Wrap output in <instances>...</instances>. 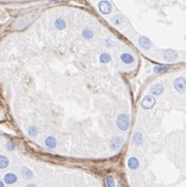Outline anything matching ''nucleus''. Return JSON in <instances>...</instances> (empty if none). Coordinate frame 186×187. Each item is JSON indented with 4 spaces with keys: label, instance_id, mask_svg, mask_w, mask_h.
I'll return each instance as SVG.
<instances>
[{
    "label": "nucleus",
    "instance_id": "obj_1",
    "mask_svg": "<svg viewBox=\"0 0 186 187\" xmlns=\"http://www.w3.org/2000/svg\"><path fill=\"white\" fill-rule=\"evenodd\" d=\"M116 123H117V126H118L119 129L126 130L127 128H128V126H129V117H128L127 114L122 113V114H120L118 116Z\"/></svg>",
    "mask_w": 186,
    "mask_h": 187
},
{
    "label": "nucleus",
    "instance_id": "obj_2",
    "mask_svg": "<svg viewBox=\"0 0 186 187\" xmlns=\"http://www.w3.org/2000/svg\"><path fill=\"white\" fill-rule=\"evenodd\" d=\"M155 103H156V100H155V98L151 95H147L145 97L143 98V100H142V108H145V110H150L154 106H155Z\"/></svg>",
    "mask_w": 186,
    "mask_h": 187
},
{
    "label": "nucleus",
    "instance_id": "obj_3",
    "mask_svg": "<svg viewBox=\"0 0 186 187\" xmlns=\"http://www.w3.org/2000/svg\"><path fill=\"white\" fill-rule=\"evenodd\" d=\"M174 87H175V89L180 93H184L185 92V89H186V83H185V79H184L183 77H181V78H178V79H176L174 81Z\"/></svg>",
    "mask_w": 186,
    "mask_h": 187
},
{
    "label": "nucleus",
    "instance_id": "obj_4",
    "mask_svg": "<svg viewBox=\"0 0 186 187\" xmlns=\"http://www.w3.org/2000/svg\"><path fill=\"white\" fill-rule=\"evenodd\" d=\"M98 8H99L100 13L103 15H109L112 11V5H111V3L109 1H107V0L100 1L98 3Z\"/></svg>",
    "mask_w": 186,
    "mask_h": 187
},
{
    "label": "nucleus",
    "instance_id": "obj_5",
    "mask_svg": "<svg viewBox=\"0 0 186 187\" xmlns=\"http://www.w3.org/2000/svg\"><path fill=\"white\" fill-rule=\"evenodd\" d=\"M123 145V140H122L120 136H114L111 141V149L112 150H119Z\"/></svg>",
    "mask_w": 186,
    "mask_h": 187
},
{
    "label": "nucleus",
    "instance_id": "obj_6",
    "mask_svg": "<svg viewBox=\"0 0 186 187\" xmlns=\"http://www.w3.org/2000/svg\"><path fill=\"white\" fill-rule=\"evenodd\" d=\"M163 58L167 62H174L178 58V54L173 50H167L165 52V54H163Z\"/></svg>",
    "mask_w": 186,
    "mask_h": 187
},
{
    "label": "nucleus",
    "instance_id": "obj_7",
    "mask_svg": "<svg viewBox=\"0 0 186 187\" xmlns=\"http://www.w3.org/2000/svg\"><path fill=\"white\" fill-rule=\"evenodd\" d=\"M139 45L145 50L151 49V47H152L151 41H150L148 37H146V36H141V37L139 38Z\"/></svg>",
    "mask_w": 186,
    "mask_h": 187
},
{
    "label": "nucleus",
    "instance_id": "obj_8",
    "mask_svg": "<svg viewBox=\"0 0 186 187\" xmlns=\"http://www.w3.org/2000/svg\"><path fill=\"white\" fill-rule=\"evenodd\" d=\"M163 90H165V88H163L162 85L155 84L150 88V92H151L153 95H160L162 92H163Z\"/></svg>",
    "mask_w": 186,
    "mask_h": 187
},
{
    "label": "nucleus",
    "instance_id": "obj_9",
    "mask_svg": "<svg viewBox=\"0 0 186 187\" xmlns=\"http://www.w3.org/2000/svg\"><path fill=\"white\" fill-rule=\"evenodd\" d=\"M127 166L130 170H137L140 166V162H139V159L137 157H130L127 161Z\"/></svg>",
    "mask_w": 186,
    "mask_h": 187
},
{
    "label": "nucleus",
    "instance_id": "obj_10",
    "mask_svg": "<svg viewBox=\"0 0 186 187\" xmlns=\"http://www.w3.org/2000/svg\"><path fill=\"white\" fill-rule=\"evenodd\" d=\"M17 180H18V177L13 173H8L4 176V182L6 184H14L17 182Z\"/></svg>",
    "mask_w": 186,
    "mask_h": 187
},
{
    "label": "nucleus",
    "instance_id": "obj_11",
    "mask_svg": "<svg viewBox=\"0 0 186 187\" xmlns=\"http://www.w3.org/2000/svg\"><path fill=\"white\" fill-rule=\"evenodd\" d=\"M121 60L125 64H131L135 61V57L131 54H129V53H123L121 55Z\"/></svg>",
    "mask_w": 186,
    "mask_h": 187
},
{
    "label": "nucleus",
    "instance_id": "obj_12",
    "mask_svg": "<svg viewBox=\"0 0 186 187\" xmlns=\"http://www.w3.org/2000/svg\"><path fill=\"white\" fill-rule=\"evenodd\" d=\"M46 146L48 147L49 149H54L55 147H56V145H57V142H56V138H54V136H48V138H46Z\"/></svg>",
    "mask_w": 186,
    "mask_h": 187
},
{
    "label": "nucleus",
    "instance_id": "obj_13",
    "mask_svg": "<svg viewBox=\"0 0 186 187\" xmlns=\"http://www.w3.org/2000/svg\"><path fill=\"white\" fill-rule=\"evenodd\" d=\"M132 142H133V144L137 145V146H140V145H142V143H143V136H142V133L141 132H137L133 136V138H132Z\"/></svg>",
    "mask_w": 186,
    "mask_h": 187
},
{
    "label": "nucleus",
    "instance_id": "obj_14",
    "mask_svg": "<svg viewBox=\"0 0 186 187\" xmlns=\"http://www.w3.org/2000/svg\"><path fill=\"white\" fill-rule=\"evenodd\" d=\"M9 164V160L4 155H0V168H5Z\"/></svg>",
    "mask_w": 186,
    "mask_h": 187
},
{
    "label": "nucleus",
    "instance_id": "obj_15",
    "mask_svg": "<svg viewBox=\"0 0 186 187\" xmlns=\"http://www.w3.org/2000/svg\"><path fill=\"white\" fill-rule=\"evenodd\" d=\"M54 25H55V27L59 30L64 29V28L66 27V23H65V21L63 19H57L56 21H55Z\"/></svg>",
    "mask_w": 186,
    "mask_h": 187
},
{
    "label": "nucleus",
    "instance_id": "obj_16",
    "mask_svg": "<svg viewBox=\"0 0 186 187\" xmlns=\"http://www.w3.org/2000/svg\"><path fill=\"white\" fill-rule=\"evenodd\" d=\"M170 69L169 66H155L153 68V71L155 73H165V71H167Z\"/></svg>",
    "mask_w": 186,
    "mask_h": 187
},
{
    "label": "nucleus",
    "instance_id": "obj_17",
    "mask_svg": "<svg viewBox=\"0 0 186 187\" xmlns=\"http://www.w3.org/2000/svg\"><path fill=\"white\" fill-rule=\"evenodd\" d=\"M99 60H100V62H103V63L110 62V61H111V55L108 54V53H103V54L100 55Z\"/></svg>",
    "mask_w": 186,
    "mask_h": 187
},
{
    "label": "nucleus",
    "instance_id": "obj_18",
    "mask_svg": "<svg viewBox=\"0 0 186 187\" xmlns=\"http://www.w3.org/2000/svg\"><path fill=\"white\" fill-rule=\"evenodd\" d=\"M82 35H83L84 38H86V39H90V38L93 37V32L90 29H84L83 32H82Z\"/></svg>",
    "mask_w": 186,
    "mask_h": 187
},
{
    "label": "nucleus",
    "instance_id": "obj_19",
    "mask_svg": "<svg viewBox=\"0 0 186 187\" xmlns=\"http://www.w3.org/2000/svg\"><path fill=\"white\" fill-rule=\"evenodd\" d=\"M22 174H23V176H24L25 178H27V179H30V178H32L33 177L32 172L30 171L28 168H23V170H22Z\"/></svg>",
    "mask_w": 186,
    "mask_h": 187
},
{
    "label": "nucleus",
    "instance_id": "obj_20",
    "mask_svg": "<svg viewBox=\"0 0 186 187\" xmlns=\"http://www.w3.org/2000/svg\"><path fill=\"white\" fill-rule=\"evenodd\" d=\"M112 23H113L114 25H116V26H119V25L122 23V18L119 15H116V16H114L113 18H112Z\"/></svg>",
    "mask_w": 186,
    "mask_h": 187
},
{
    "label": "nucleus",
    "instance_id": "obj_21",
    "mask_svg": "<svg viewBox=\"0 0 186 187\" xmlns=\"http://www.w3.org/2000/svg\"><path fill=\"white\" fill-rule=\"evenodd\" d=\"M28 134L31 136H34L37 134V128L35 127V126H31V127H29V129H28Z\"/></svg>",
    "mask_w": 186,
    "mask_h": 187
},
{
    "label": "nucleus",
    "instance_id": "obj_22",
    "mask_svg": "<svg viewBox=\"0 0 186 187\" xmlns=\"http://www.w3.org/2000/svg\"><path fill=\"white\" fill-rule=\"evenodd\" d=\"M107 185H108V187H115V181L112 177L107 178Z\"/></svg>",
    "mask_w": 186,
    "mask_h": 187
},
{
    "label": "nucleus",
    "instance_id": "obj_23",
    "mask_svg": "<svg viewBox=\"0 0 186 187\" xmlns=\"http://www.w3.org/2000/svg\"><path fill=\"white\" fill-rule=\"evenodd\" d=\"M5 146H6V149H7L8 151H13V150L16 149V146H15V144L13 142H7Z\"/></svg>",
    "mask_w": 186,
    "mask_h": 187
},
{
    "label": "nucleus",
    "instance_id": "obj_24",
    "mask_svg": "<svg viewBox=\"0 0 186 187\" xmlns=\"http://www.w3.org/2000/svg\"><path fill=\"white\" fill-rule=\"evenodd\" d=\"M26 187H37L36 185H34V184H29V185H27Z\"/></svg>",
    "mask_w": 186,
    "mask_h": 187
},
{
    "label": "nucleus",
    "instance_id": "obj_25",
    "mask_svg": "<svg viewBox=\"0 0 186 187\" xmlns=\"http://www.w3.org/2000/svg\"><path fill=\"white\" fill-rule=\"evenodd\" d=\"M0 187H4V183L1 180H0Z\"/></svg>",
    "mask_w": 186,
    "mask_h": 187
},
{
    "label": "nucleus",
    "instance_id": "obj_26",
    "mask_svg": "<svg viewBox=\"0 0 186 187\" xmlns=\"http://www.w3.org/2000/svg\"><path fill=\"white\" fill-rule=\"evenodd\" d=\"M50 1H52V2H53V1H57V0H50Z\"/></svg>",
    "mask_w": 186,
    "mask_h": 187
}]
</instances>
